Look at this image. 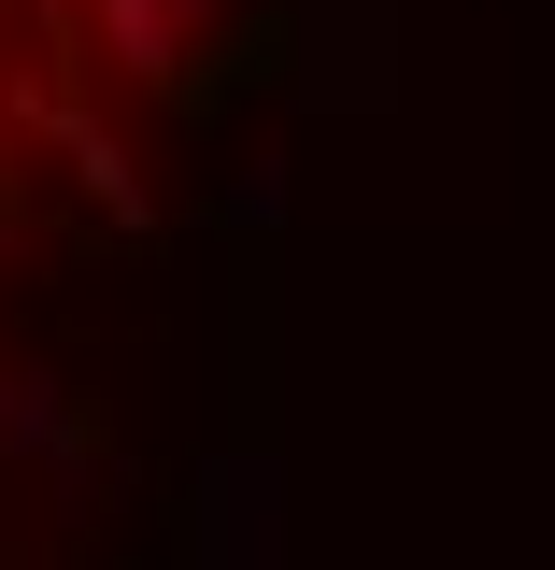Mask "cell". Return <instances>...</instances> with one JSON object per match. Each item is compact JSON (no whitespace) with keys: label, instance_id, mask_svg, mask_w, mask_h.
<instances>
[{"label":"cell","instance_id":"6da1fadb","mask_svg":"<svg viewBox=\"0 0 555 570\" xmlns=\"http://www.w3.org/2000/svg\"><path fill=\"white\" fill-rule=\"evenodd\" d=\"M71 29L115 86H186L214 43V0H71Z\"/></svg>","mask_w":555,"mask_h":570},{"label":"cell","instance_id":"7a4b0ae2","mask_svg":"<svg viewBox=\"0 0 555 570\" xmlns=\"http://www.w3.org/2000/svg\"><path fill=\"white\" fill-rule=\"evenodd\" d=\"M14 115H29V129H43V142L71 157V186L115 214V228H157V186H142V157H129L115 129H100V115H86L71 86H14Z\"/></svg>","mask_w":555,"mask_h":570},{"label":"cell","instance_id":"3957f363","mask_svg":"<svg viewBox=\"0 0 555 570\" xmlns=\"http://www.w3.org/2000/svg\"><path fill=\"white\" fill-rule=\"evenodd\" d=\"M58 442H71V385H58V371H14V356H0V471H14V456L43 471Z\"/></svg>","mask_w":555,"mask_h":570},{"label":"cell","instance_id":"277c9868","mask_svg":"<svg viewBox=\"0 0 555 570\" xmlns=\"http://www.w3.org/2000/svg\"><path fill=\"white\" fill-rule=\"evenodd\" d=\"M271 214H285V157H257V171L228 186V228H271Z\"/></svg>","mask_w":555,"mask_h":570},{"label":"cell","instance_id":"5b68a950","mask_svg":"<svg viewBox=\"0 0 555 570\" xmlns=\"http://www.w3.org/2000/svg\"><path fill=\"white\" fill-rule=\"evenodd\" d=\"M29 14H43V29H71V0H29Z\"/></svg>","mask_w":555,"mask_h":570},{"label":"cell","instance_id":"8992f818","mask_svg":"<svg viewBox=\"0 0 555 570\" xmlns=\"http://www.w3.org/2000/svg\"><path fill=\"white\" fill-rule=\"evenodd\" d=\"M0 570H29V557H14V542H0Z\"/></svg>","mask_w":555,"mask_h":570}]
</instances>
